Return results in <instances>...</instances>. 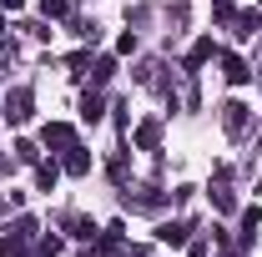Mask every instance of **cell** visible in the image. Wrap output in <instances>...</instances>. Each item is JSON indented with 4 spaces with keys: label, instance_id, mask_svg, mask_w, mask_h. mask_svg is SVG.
<instances>
[{
    "label": "cell",
    "instance_id": "6da1fadb",
    "mask_svg": "<svg viewBox=\"0 0 262 257\" xmlns=\"http://www.w3.org/2000/svg\"><path fill=\"white\" fill-rule=\"evenodd\" d=\"M31 91H26V86H20V91H10V96H5V121H15V126H20V121H31Z\"/></svg>",
    "mask_w": 262,
    "mask_h": 257
},
{
    "label": "cell",
    "instance_id": "7a4b0ae2",
    "mask_svg": "<svg viewBox=\"0 0 262 257\" xmlns=\"http://www.w3.org/2000/svg\"><path fill=\"white\" fill-rule=\"evenodd\" d=\"M222 126H227L232 136L247 131V106H242V101H227V106H222Z\"/></svg>",
    "mask_w": 262,
    "mask_h": 257
},
{
    "label": "cell",
    "instance_id": "3957f363",
    "mask_svg": "<svg viewBox=\"0 0 262 257\" xmlns=\"http://www.w3.org/2000/svg\"><path fill=\"white\" fill-rule=\"evenodd\" d=\"M46 146H61V152H71V146H76V131L66 126V121H51V126H46Z\"/></svg>",
    "mask_w": 262,
    "mask_h": 257
},
{
    "label": "cell",
    "instance_id": "277c9868",
    "mask_svg": "<svg viewBox=\"0 0 262 257\" xmlns=\"http://www.w3.org/2000/svg\"><path fill=\"white\" fill-rule=\"evenodd\" d=\"M222 71H227L232 86H247V81H252V71H247V61H242V56H222Z\"/></svg>",
    "mask_w": 262,
    "mask_h": 257
},
{
    "label": "cell",
    "instance_id": "5b68a950",
    "mask_svg": "<svg viewBox=\"0 0 262 257\" xmlns=\"http://www.w3.org/2000/svg\"><path fill=\"white\" fill-rule=\"evenodd\" d=\"M35 237V222L31 217H20V222H15V232H10V237H5V252H10V247H15V252H20V247H26V242H31Z\"/></svg>",
    "mask_w": 262,
    "mask_h": 257
},
{
    "label": "cell",
    "instance_id": "8992f818",
    "mask_svg": "<svg viewBox=\"0 0 262 257\" xmlns=\"http://www.w3.org/2000/svg\"><path fill=\"white\" fill-rule=\"evenodd\" d=\"M66 172H71V177H86V172H91V157H86L81 146H71V152H66Z\"/></svg>",
    "mask_w": 262,
    "mask_h": 257
},
{
    "label": "cell",
    "instance_id": "52a82bcc",
    "mask_svg": "<svg viewBox=\"0 0 262 257\" xmlns=\"http://www.w3.org/2000/svg\"><path fill=\"white\" fill-rule=\"evenodd\" d=\"M157 237H162L166 247H182V242H187V222H162V232H157Z\"/></svg>",
    "mask_w": 262,
    "mask_h": 257
},
{
    "label": "cell",
    "instance_id": "ba28073f",
    "mask_svg": "<svg viewBox=\"0 0 262 257\" xmlns=\"http://www.w3.org/2000/svg\"><path fill=\"white\" fill-rule=\"evenodd\" d=\"M212 56H217V46H212V40H196V46H192V56H187V71H196V66H202V61H212Z\"/></svg>",
    "mask_w": 262,
    "mask_h": 257
},
{
    "label": "cell",
    "instance_id": "9c48e42d",
    "mask_svg": "<svg viewBox=\"0 0 262 257\" xmlns=\"http://www.w3.org/2000/svg\"><path fill=\"white\" fill-rule=\"evenodd\" d=\"M157 136H162V121H141V131H136V146H157Z\"/></svg>",
    "mask_w": 262,
    "mask_h": 257
},
{
    "label": "cell",
    "instance_id": "30bf717a",
    "mask_svg": "<svg viewBox=\"0 0 262 257\" xmlns=\"http://www.w3.org/2000/svg\"><path fill=\"white\" fill-rule=\"evenodd\" d=\"M257 26H262L257 10H242V15H237V35H257Z\"/></svg>",
    "mask_w": 262,
    "mask_h": 257
},
{
    "label": "cell",
    "instance_id": "8fae6325",
    "mask_svg": "<svg viewBox=\"0 0 262 257\" xmlns=\"http://www.w3.org/2000/svg\"><path fill=\"white\" fill-rule=\"evenodd\" d=\"M81 121H101V96L96 91H86V101H81Z\"/></svg>",
    "mask_w": 262,
    "mask_h": 257
},
{
    "label": "cell",
    "instance_id": "7c38bea8",
    "mask_svg": "<svg viewBox=\"0 0 262 257\" xmlns=\"http://www.w3.org/2000/svg\"><path fill=\"white\" fill-rule=\"evenodd\" d=\"M111 76H116V61H111V56H101V61H96V71H91V81H96V86H106Z\"/></svg>",
    "mask_w": 262,
    "mask_h": 257
},
{
    "label": "cell",
    "instance_id": "4fadbf2b",
    "mask_svg": "<svg viewBox=\"0 0 262 257\" xmlns=\"http://www.w3.org/2000/svg\"><path fill=\"white\" fill-rule=\"evenodd\" d=\"M56 177H61V166H56V161H51V166H40V172H35V182H40V187H46V192H51V187H56Z\"/></svg>",
    "mask_w": 262,
    "mask_h": 257
},
{
    "label": "cell",
    "instance_id": "5bb4252c",
    "mask_svg": "<svg viewBox=\"0 0 262 257\" xmlns=\"http://www.w3.org/2000/svg\"><path fill=\"white\" fill-rule=\"evenodd\" d=\"M71 232H76V237H81V242H91V237H96V227L86 222V217H71Z\"/></svg>",
    "mask_w": 262,
    "mask_h": 257
},
{
    "label": "cell",
    "instance_id": "9a60e30c",
    "mask_svg": "<svg viewBox=\"0 0 262 257\" xmlns=\"http://www.w3.org/2000/svg\"><path fill=\"white\" fill-rule=\"evenodd\" d=\"M40 10L46 15H66V0H40Z\"/></svg>",
    "mask_w": 262,
    "mask_h": 257
},
{
    "label": "cell",
    "instance_id": "2e32d148",
    "mask_svg": "<svg viewBox=\"0 0 262 257\" xmlns=\"http://www.w3.org/2000/svg\"><path fill=\"white\" fill-rule=\"evenodd\" d=\"M0 5H5V10H20V5H26V0H0Z\"/></svg>",
    "mask_w": 262,
    "mask_h": 257
},
{
    "label": "cell",
    "instance_id": "e0dca14e",
    "mask_svg": "<svg viewBox=\"0 0 262 257\" xmlns=\"http://www.w3.org/2000/svg\"><path fill=\"white\" fill-rule=\"evenodd\" d=\"M192 257H207V252H202V247H192Z\"/></svg>",
    "mask_w": 262,
    "mask_h": 257
},
{
    "label": "cell",
    "instance_id": "ac0fdd59",
    "mask_svg": "<svg viewBox=\"0 0 262 257\" xmlns=\"http://www.w3.org/2000/svg\"><path fill=\"white\" fill-rule=\"evenodd\" d=\"M0 26H5V20H0Z\"/></svg>",
    "mask_w": 262,
    "mask_h": 257
}]
</instances>
